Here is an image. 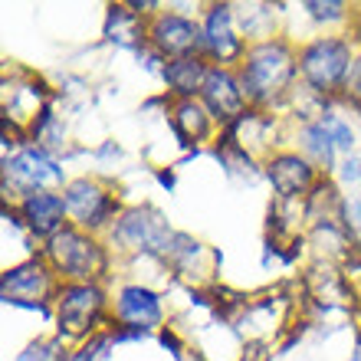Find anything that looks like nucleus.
<instances>
[{
  "mask_svg": "<svg viewBox=\"0 0 361 361\" xmlns=\"http://www.w3.org/2000/svg\"><path fill=\"white\" fill-rule=\"evenodd\" d=\"M20 214L27 220V227L37 233V237H56L63 230V217H66V200L59 194H30L20 204Z\"/></svg>",
  "mask_w": 361,
  "mask_h": 361,
  "instance_id": "obj_12",
  "label": "nucleus"
},
{
  "mask_svg": "<svg viewBox=\"0 0 361 361\" xmlns=\"http://www.w3.org/2000/svg\"><path fill=\"white\" fill-rule=\"evenodd\" d=\"M164 79L168 86L180 95V99H190L194 92L204 89V79H207V69L200 66V59L184 56V59H171L168 69H164Z\"/></svg>",
  "mask_w": 361,
  "mask_h": 361,
  "instance_id": "obj_15",
  "label": "nucleus"
},
{
  "mask_svg": "<svg viewBox=\"0 0 361 361\" xmlns=\"http://www.w3.org/2000/svg\"><path fill=\"white\" fill-rule=\"evenodd\" d=\"M305 10L312 13L315 20H342L345 17V4H305Z\"/></svg>",
  "mask_w": 361,
  "mask_h": 361,
  "instance_id": "obj_23",
  "label": "nucleus"
},
{
  "mask_svg": "<svg viewBox=\"0 0 361 361\" xmlns=\"http://www.w3.org/2000/svg\"><path fill=\"white\" fill-rule=\"evenodd\" d=\"M302 145H305V152L312 154V158L322 164V168H332V161H335V142H332V135L322 128V122L305 125Z\"/></svg>",
  "mask_w": 361,
  "mask_h": 361,
  "instance_id": "obj_19",
  "label": "nucleus"
},
{
  "mask_svg": "<svg viewBox=\"0 0 361 361\" xmlns=\"http://www.w3.org/2000/svg\"><path fill=\"white\" fill-rule=\"evenodd\" d=\"M243 361H267V355H247Z\"/></svg>",
  "mask_w": 361,
  "mask_h": 361,
  "instance_id": "obj_25",
  "label": "nucleus"
},
{
  "mask_svg": "<svg viewBox=\"0 0 361 361\" xmlns=\"http://www.w3.org/2000/svg\"><path fill=\"white\" fill-rule=\"evenodd\" d=\"M112 237L125 250H142V253H168L174 243V233L168 230L161 214H154L148 207L125 210L118 217V224H115Z\"/></svg>",
  "mask_w": 361,
  "mask_h": 361,
  "instance_id": "obj_5",
  "label": "nucleus"
},
{
  "mask_svg": "<svg viewBox=\"0 0 361 361\" xmlns=\"http://www.w3.org/2000/svg\"><path fill=\"white\" fill-rule=\"evenodd\" d=\"M102 293L92 283H66L59 289L56 302V319H59V335L66 338H82L92 332V325L99 322L102 312Z\"/></svg>",
  "mask_w": 361,
  "mask_h": 361,
  "instance_id": "obj_4",
  "label": "nucleus"
},
{
  "mask_svg": "<svg viewBox=\"0 0 361 361\" xmlns=\"http://www.w3.org/2000/svg\"><path fill=\"white\" fill-rule=\"evenodd\" d=\"M352 361H361V338H358V345H355V352H352Z\"/></svg>",
  "mask_w": 361,
  "mask_h": 361,
  "instance_id": "obj_24",
  "label": "nucleus"
},
{
  "mask_svg": "<svg viewBox=\"0 0 361 361\" xmlns=\"http://www.w3.org/2000/svg\"><path fill=\"white\" fill-rule=\"evenodd\" d=\"M269 180H273V188L279 190V197L293 200L312 188L315 174H312V168H309V161L299 158V154H276L273 161H269Z\"/></svg>",
  "mask_w": 361,
  "mask_h": 361,
  "instance_id": "obj_14",
  "label": "nucleus"
},
{
  "mask_svg": "<svg viewBox=\"0 0 361 361\" xmlns=\"http://www.w3.org/2000/svg\"><path fill=\"white\" fill-rule=\"evenodd\" d=\"M322 122V128L329 135H332V142H335V148H352L355 145V135H352V128L338 118V115H325V118H319Z\"/></svg>",
  "mask_w": 361,
  "mask_h": 361,
  "instance_id": "obj_20",
  "label": "nucleus"
},
{
  "mask_svg": "<svg viewBox=\"0 0 361 361\" xmlns=\"http://www.w3.org/2000/svg\"><path fill=\"white\" fill-rule=\"evenodd\" d=\"M49 259L63 276H69L73 283H89L105 269V257L99 243L86 237L76 227H63L56 237H49Z\"/></svg>",
  "mask_w": 361,
  "mask_h": 361,
  "instance_id": "obj_3",
  "label": "nucleus"
},
{
  "mask_svg": "<svg viewBox=\"0 0 361 361\" xmlns=\"http://www.w3.org/2000/svg\"><path fill=\"white\" fill-rule=\"evenodd\" d=\"M174 132L184 138V145L200 142L210 132V112L204 105L194 102V99H180L174 105Z\"/></svg>",
  "mask_w": 361,
  "mask_h": 361,
  "instance_id": "obj_16",
  "label": "nucleus"
},
{
  "mask_svg": "<svg viewBox=\"0 0 361 361\" xmlns=\"http://www.w3.org/2000/svg\"><path fill=\"white\" fill-rule=\"evenodd\" d=\"M63 200H66V214L76 220L79 227H102L105 220L115 214L112 194L99 180H89V178L73 180L66 188V194H63Z\"/></svg>",
  "mask_w": 361,
  "mask_h": 361,
  "instance_id": "obj_7",
  "label": "nucleus"
},
{
  "mask_svg": "<svg viewBox=\"0 0 361 361\" xmlns=\"http://www.w3.org/2000/svg\"><path fill=\"white\" fill-rule=\"evenodd\" d=\"M105 33H109V39L122 43V47H135L138 39H145L142 20L128 7H112V13H109V30H105Z\"/></svg>",
  "mask_w": 361,
  "mask_h": 361,
  "instance_id": "obj_18",
  "label": "nucleus"
},
{
  "mask_svg": "<svg viewBox=\"0 0 361 361\" xmlns=\"http://www.w3.org/2000/svg\"><path fill=\"white\" fill-rule=\"evenodd\" d=\"M204 49L220 63L237 59L243 53V39L233 30V10L230 7H210L207 23H204Z\"/></svg>",
  "mask_w": 361,
  "mask_h": 361,
  "instance_id": "obj_11",
  "label": "nucleus"
},
{
  "mask_svg": "<svg viewBox=\"0 0 361 361\" xmlns=\"http://www.w3.org/2000/svg\"><path fill=\"white\" fill-rule=\"evenodd\" d=\"M295 59L283 39H263L247 49L243 63V79L240 86L253 102H273L276 95H283L286 86L293 82Z\"/></svg>",
  "mask_w": 361,
  "mask_h": 361,
  "instance_id": "obj_1",
  "label": "nucleus"
},
{
  "mask_svg": "<svg viewBox=\"0 0 361 361\" xmlns=\"http://www.w3.org/2000/svg\"><path fill=\"white\" fill-rule=\"evenodd\" d=\"M148 37H152V43L158 47V53L174 56V59H184L197 47H204V30H197V23H190L188 17H178V13L154 17Z\"/></svg>",
  "mask_w": 361,
  "mask_h": 361,
  "instance_id": "obj_8",
  "label": "nucleus"
},
{
  "mask_svg": "<svg viewBox=\"0 0 361 361\" xmlns=\"http://www.w3.org/2000/svg\"><path fill=\"white\" fill-rule=\"evenodd\" d=\"M47 293H49V269L43 263H37V259L4 273V302L37 309V302Z\"/></svg>",
  "mask_w": 361,
  "mask_h": 361,
  "instance_id": "obj_10",
  "label": "nucleus"
},
{
  "mask_svg": "<svg viewBox=\"0 0 361 361\" xmlns=\"http://www.w3.org/2000/svg\"><path fill=\"white\" fill-rule=\"evenodd\" d=\"M105 348H109V338H95V342L86 345V348H79L76 355H69L66 361H102Z\"/></svg>",
  "mask_w": 361,
  "mask_h": 361,
  "instance_id": "obj_22",
  "label": "nucleus"
},
{
  "mask_svg": "<svg viewBox=\"0 0 361 361\" xmlns=\"http://www.w3.org/2000/svg\"><path fill=\"white\" fill-rule=\"evenodd\" d=\"M352 63L355 59H352L348 39H338V37L315 39V43H309V47L299 53V69H302L305 82H309L315 92H332V89L345 86Z\"/></svg>",
  "mask_w": 361,
  "mask_h": 361,
  "instance_id": "obj_2",
  "label": "nucleus"
},
{
  "mask_svg": "<svg viewBox=\"0 0 361 361\" xmlns=\"http://www.w3.org/2000/svg\"><path fill=\"white\" fill-rule=\"evenodd\" d=\"M204 102H207V112L210 118H217V122H233L240 112H243V86H240L233 73L227 69H207V79H204Z\"/></svg>",
  "mask_w": 361,
  "mask_h": 361,
  "instance_id": "obj_9",
  "label": "nucleus"
},
{
  "mask_svg": "<svg viewBox=\"0 0 361 361\" xmlns=\"http://www.w3.org/2000/svg\"><path fill=\"white\" fill-rule=\"evenodd\" d=\"M115 312L122 319L125 325H132V329H154V325L161 322V302H158V295L142 289V286H125L122 293H118V302H115Z\"/></svg>",
  "mask_w": 361,
  "mask_h": 361,
  "instance_id": "obj_13",
  "label": "nucleus"
},
{
  "mask_svg": "<svg viewBox=\"0 0 361 361\" xmlns=\"http://www.w3.org/2000/svg\"><path fill=\"white\" fill-rule=\"evenodd\" d=\"M309 293L325 305H345V299H348V286H345V279H342L338 269L319 263V267L309 273Z\"/></svg>",
  "mask_w": 361,
  "mask_h": 361,
  "instance_id": "obj_17",
  "label": "nucleus"
},
{
  "mask_svg": "<svg viewBox=\"0 0 361 361\" xmlns=\"http://www.w3.org/2000/svg\"><path fill=\"white\" fill-rule=\"evenodd\" d=\"M59 180H63V171L43 148H27V152H20L17 158L7 161V184L20 190L23 197L43 194V188H53Z\"/></svg>",
  "mask_w": 361,
  "mask_h": 361,
  "instance_id": "obj_6",
  "label": "nucleus"
},
{
  "mask_svg": "<svg viewBox=\"0 0 361 361\" xmlns=\"http://www.w3.org/2000/svg\"><path fill=\"white\" fill-rule=\"evenodd\" d=\"M345 99L355 105V109H361V56L352 63V69H348V79H345Z\"/></svg>",
  "mask_w": 361,
  "mask_h": 361,
  "instance_id": "obj_21",
  "label": "nucleus"
}]
</instances>
